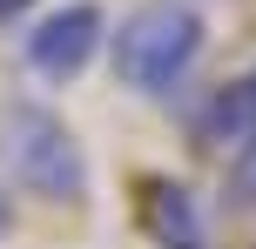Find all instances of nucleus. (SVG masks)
Segmentation results:
<instances>
[{"instance_id": "f257e3e1", "label": "nucleus", "mask_w": 256, "mask_h": 249, "mask_svg": "<svg viewBox=\"0 0 256 249\" xmlns=\"http://www.w3.org/2000/svg\"><path fill=\"white\" fill-rule=\"evenodd\" d=\"M209 47V20L189 0H142L135 13H122V27H108V61L115 81L148 101H168L182 81L196 74Z\"/></svg>"}, {"instance_id": "f03ea898", "label": "nucleus", "mask_w": 256, "mask_h": 249, "mask_svg": "<svg viewBox=\"0 0 256 249\" xmlns=\"http://www.w3.org/2000/svg\"><path fill=\"white\" fill-rule=\"evenodd\" d=\"M0 169L20 196L40 202H88V155L81 135L34 94H7L0 101Z\"/></svg>"}, {"instance_id": "0eeeda50", "label": "nucleus", "mask_w": 256, "mask_h": 249, "mask_svg": "<svg viewBox=\"0 0 256 249\" xmlns=\"http://www.w3.org/2000/svg\"><path fill=\"white\" fill-rule=\"evenodd\" d=\"M40 0H0V27H27Z\"/></svg>"}, {"instance_id": "39448f33", "label": "nucleus", "mask_w": 256, "mask_h": 249, "mask_svg": "<svg viewBox=\"0 0 256 249\" xmlns=\"http://www.w3.org/2000/svg\"><path fill=\"white\" fill-rule=\"evenodd\" d=\"M189 135H196V148H209V155H230V148L256 142V67L216 81V88L196 101Z\"/></svg>"}, {"instance_id": "6e6552de", "label": "nucleus", "mask_w": 256, "mask_h": 249, "mask_svg": "<svg viewBox=\"0 0 256 249\" xmlns=\"http://www.w3.org/2000/svg\"><path fill=\"white\" fill-rule=\"evenodd\" d=\"M7 229H14V196L0 189V236H7Z\"/></svg>"}, {"instance_id": "423d86ee", "label": "nucleus", "mask_w": 256, "mask_h": 249, "mask_svg": "<svg viewBox=\"0 0 256 249\" xmlns=\"http://www.w3.org/2000/svg\"><path fill=\"white\" fill-rule=\"evenodd\" d=\"M222 216H256V142L230 148L222 155V196H216Z\"/></svg>"}, {"instance_id": "7ed1b4c3", "label": "nucleus", "mask_w": 256, "mask_h": 249, "mask_svg": "<svg viewBox=\"0 0 256 249\" xmlns=\"http://www.w3.org/2000/svg\"><path fill=\"white\" fill-rule=\"evenodd\" d=\"M108 47V13L94 0H61V7L34 13L20 34V54L40 81H74L94 67V54Z\"/></svg>"}, {"instance_id": "20e7f679", "label": "nucleus", "mask_w": 256, "mask_h": 249, "mask_svg": "<svg viewBox=\"0 0 256 249\" xmlns=\"http://www.w3.org/2000/svg\"><path fill=\"white\" fill-rule=\"evenodd\" d=\"M135 223L148 236V249H216L209 202L176 175H142L135 182Z\"/></svg>"}]
</instances>
